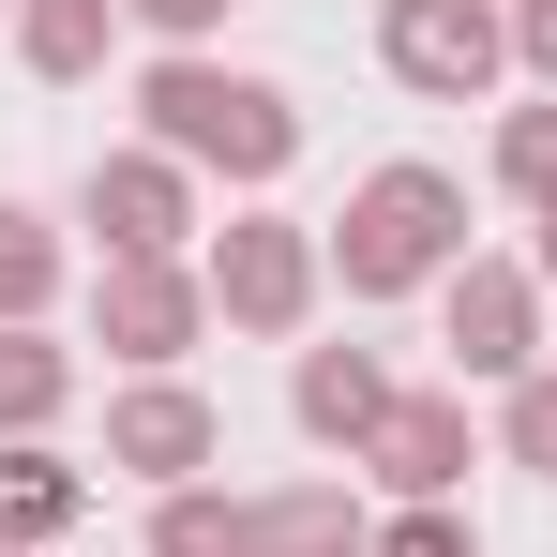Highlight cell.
Listing matches in <instances>:
<instances>
[{
  "instance_id": "15",
  "label": "cell",
  "mask_w": 557,
  "mask_h": 557,
  "mask_svg": "<svg viewBox=\"0 0 557 557\" xmlns=\"http://www.w3.org/2000/svg\"><path fill=\"white\" fill-rule=\"evenodd\" d=\"M528 46H543V61H557V0H543V15H528Z\"/></svg>"
},
{
  "instance_id": "13",
  "label": "cell",
  "mask_w": 557,
  "mask_h": 557,
  "mask_svg": "<svg viewBox=\"0 0 557 557\" xmlns=\"http://www.w3.org/2000/svg\"><path fill=\"white\" fill-rule=\"evenodd\" d=\"M528 453H557V392H528Z\"/></svg>"
},
{
  "instance_id": "5",
  "label": "cell",
  "mask_w": 557,
  "mask_h": 557,
  "mask_svg": "<svg viewBox=\"0 0 557 557\" xmlns=\"http://www.w3.org/2000/svg\"><path fill=\"white\" fill-rule=\"evenodd\" d=\"M106 211H121V242H166V182H151V166H121V182H106Z\"/></svg>"
},
{
  "instance_id": "11",
  "label": "cell",
  "mask_w": 557,
  "mask_h": 557,
  "mask_svg": "<svg viewBox=\"0 0 557 557\" xmlns=\"http://www.w3.org/2000/svg\"><path fill=\"white\" fill-rule=\"evenodd\" d=\"M392 557H467V543H453V528H392Z\"/></svg>"
},
{
  "instance_id": "4",
  "label": "cell",
  "mask_w": 557,
  "mask_h": 557,
  "mask_svg": "<svg viewBox=\"0 0 557 557\" xmlns=\"http://www.w3.org/2000/svg\"><path fill=\"white\" fill-rule=\"evenodd\" d=\"M121 453H136V467H182V453H196V407H182V392H151V407L121 422Z\"/></svg>"
},
{
  "instance_id": "6",
  "label": "cell",
  "mask_w": 557,
  "mask_h": 557,
  "mask_svg": "<svg viewBox=\"0 0 557 557\" xmlns=\"http://www.w3.org/2000/svg\"><path fill=\"white\" fill-rule=\"evenodd\" d=\"M301 407H317V422H362L376 376H362V362H317V376H301Z\"/></svg>"
},
{
  "instance_id": "2",
  "label": "cell",
  "mask_w": 557,
  "mask_h": 557,
  "mask_svg": "<svg viewBox=\"0 0 557 557\" xmlns=\"http://www.w3.org/2000/svg\"><path fill=\"white\" fill-rule=\"evenodd\" d=\"M437 211H453L437 182H376V196H362V242H347V272H362V286H407L422 257H437Z\"/></svg>"
},
{
  "instance_id": "9",
  "label": "cell",
  "mask_w": 557,
  "mask_h": 557,
  "mask_svg": "<svg viewBox=\"0 0 557 557\" xmlns=\"http://www.w3.org/2000/svg\"><path fill=\"white\" fill-rule=\"evenodd\" d=\"M46 61H91V0H46V30H30Z\"/></svg>"
},
{
  "instance_id": "14",
  "label": "cell",
  "mask_w": 557,
  "mask_h": 557,
  "mask_svg": "<svg viewBox=\"0 0 557 557\" xmlns=\"http://www.w3.org/2000/svg\"><path fill=\"white\" fill-rule=\"evenodd\" d=\"M151 15H166V30H196V15H211V0H151Z\"/></svg>"
},
{
  "instance_id": "8",
  "label": "cell",
  "mask_w": 557,
  "mask_h": 557,
  "mask_svg": "<svg viewBox=\"0 0 557 557\" xmlns=\"http://www.w3.org/2000/svg\"><path fill=\"white\" fill-rule=\"evenodd\" d=\"M46 392H61V362H46V347H0V407H15V422H30Z\"/></svg>"
},
{
  "instance_id": "12",
  "label": "cell",
  "mask_w": 557,
  "mask_h": 557,
  "mask_svg": "<svg viewBox=\"0 0 557 557\" xmlns=\"http://www.w3.org/2000/svg\"><path fill=\"white\" fill-rule=\"evenodd\" d=\"M15 286H30V242H15V226H0V301H15Z\"/></svg>"
},
{
  "instance_id": "1",
  "label": "cell",
  "mask_w": 557,
  "mask_h": 557,
  "mask_svg": "<svg viewBox=\"0 0 557 557\" xmlns=\"http://www.w3.org/2000/svg\"><path fill=\"white\" fill-rule=\"evenodd\" d=\"M166 136H196V151H226V166H272L286 151V121H272V91H211V76H166Z\"/></svg>"
},
{
  "instance_id": "3",
  "label": "cell",
  "mask_w": 557,
  "mask_h": 557,
  "mask_svg": "<svg viewBox=\"0 0 557 557\" xmlns=\"http://www.w3.org/2000/svg\"><path fill=\"white\" fill-rule=\"evenodd\" d=\"M392 61H407L422 91H467V76L497 61V30H482L467 0H407V15H392Z\"/></svg>"
},
{
  "instance_id": "10",
  "label": "cell",
  "mask_w": 557,
  "mask_h": 557,
  "mask_svg": "<svg viewBox=\"0 0 557 557\" xmlns=\"http://www.w3.org/2000/svg\"><path fill=\"white\" fill-rule=\"evenodd\" d=\"M512 182H557V121H528V136H512Z\"/></svg>"
},
{
  "instance_id": "7",
  "label": "cell",
  "mask_w": 557,
  "mask_h": 557,
  "mask_svg": "<svg viewBox=\"0 0 557 557\" xmlns=\"http://www.w3.org/2000/svg\"><path fill=\"white\" fill-rule=\"evenodd\" d=\"M61 512V467H0V528H46Z\"/></svg>"
}]
</instances>
